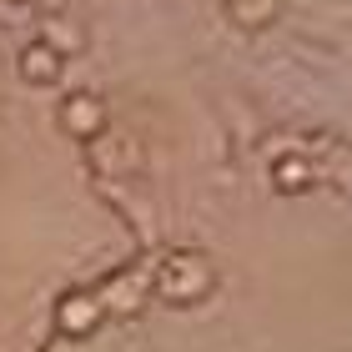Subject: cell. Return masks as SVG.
<instances>
[{
    "label": "cell",
    "instance_id": "6da1fadb",
    "mask_svg": "<svg viewBox=\"0 0 352 352\" xmlns=\"http://www.w3.org/2000/svg\"><path fill=\"white\" fill-rule=\"evenodd\" d=\"M212 287H217L212 262H206L201 252H191V247L166 252V257L156 262V272H151V292L162 302H171V307H191V302H201Z\"/></svg>",
    "mask_w": 352,
    "mask_h": 352
},
{
    "label": "cell",
    "instance_id": "7a4b0ae2",
    "mask_svg": "<svg viewBox=\"0 0 352 352\" xmlns=\"http://www.w3.org/2000/svg\"><path fill=\"white\" fill-rule=\"evenodd\" d=\"M96 297L106 302V312H141V302L151 297V267L146 262H136V267H121V272H111L106 282H96Z\"/></svg>",
    "mask_w": 352,
    "mask_h": 352
},
{
    "label": "cell",
    "instance_id": "3957f363",
    "mask_svg": "<svg viewBox=\"0 0 352 352\" xmlns=\"http://www.w3.org/2000/svg\"><path fill=\"white\" fill-rule=\"evenodd\" d=\"M106 302L96 297V287H81V292H66L56 302V327L66 332V338H91L96 327L106 322Z\"/></svg>",
    "mask_w": 352,
    "mask_h": 352
},
{
    "label": "cell",
    "instance_id": "277c9868",
    "mask_svg": "<svg viewBox=\"0 0 352 352\" xmlns=\"http://www.w3.org/2000/svg\"><path fill=\"white\" fill-rule=\"evenodd\" d=\"M56 121H60V131H66V136H76V141H96V136L106 131V106L96 101L91 91H71L66 101H60Z\"/></svg>",
    "mask_w": 352,
    "mask_h": 352
},
{
    "label": "cell",
    "instance_id": "5b68a950",
    "mask_svg": "<svg viewBox=\"0 0 352 352\" xmlns=\"http://www.w3.org/2000/svg\"><path fill=\"white\" fill-rule=\"evenodd\" d=\"M60 66H66V56H60V45H51V41H30L21 51V76L30 86H56Z\"/></svg>",
    "mask_w": 352,
    "mask_h": 352
},
{
    "label": "cell",
    "instance_id": "8992f818",
    "mask_svg": "<svg viewBox=\"0 0 352 352\" xmlns=\"http://www.w3.org/2000/svg\"><path fill=\"white\" fill-rule=\"evenodd\" d=\"M227 15L242 30H267L282 15V0H227Z\"/></svg>",
    "mask_w": 352,
    "mask_h": 352
},
{
    "label": "cell",
    "instance_id": "52a82bcc",
    "mask_svg": "<svg viewBox=\"0 0 352 352\" xmlns=\"http://www.w3.org/2000/svg\"><path fill=\"white\" fill-rule=\"evenodd\" d=\"M312 166L302 162V156H282L277 166H272V182H277V191H302V186H312Z\"/></svg>",
    "mask_w": 352,
    "mask_h": 352
}]
</instances>
